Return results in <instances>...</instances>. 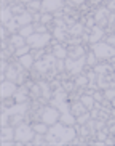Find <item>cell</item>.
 Returning <instances> with one entry per match:
<instances>
[{"label":"cell","instance_id":"cell-18","mask_svg":"<svg viewBox=\"0 0 115 146\" xmlns=\"http://www.w3.org/2000/svg\"><path fill=\"white\" fill-rule=\"evenodd\" d=\"M81 56H85V48L81 47V45H70L69 47V58H72V60H78Z\"/></svg>","mask_w":115,"mask_h":146},{"label":"cell","instance_id":"cell-33","mask_svg":"<svg viewBox=\"0 0 115 146\" xmlns=\"http://www.w3.org/2000/svg\"><path fill=\"white\" fill-rule=\"evenodd\" d=\"M104 98L109 100V101H114L115 100V87H109V88H106V92H104Z\"/></svg>","mask_w":115,"mask_h":146},{"label":"cell","instance_id":"cell-39","mask_svg":"<svg viewBox=\"0 0 115 146\" xmlns=\"http://www.w3.org/2000/svg\"><path fill=\"white\" fill-rule=\"evenodd\" d=\"M56 69H58V72L66 71V60H58L56 61Z\"/></svg>","mask_w":115,"mask_h":146},{"label":"cell","instance_id":"cell-26","mask_svg":"<svg viewBox=\"0 0 115 146\" xmlns=\"http://www.w3.org/2000/svg\"><path fill=\"white\" fill-rule=\"evenodd\" d=\"M26 8L29 10L30 13H34V11H42V0H32L29 5H26Z\"/></svg>","mask_w":115,"mask_h":146},{"label":"cell","instance_id":"cell-29","mask_svg":"<svg viewBox=\"0 0 115 146\" xmlns=\"http://www.w3.org/2000/svg\"><path fill=\"white\" fill-rule=\"evenodd\" d=\"M32 145H35V146L48 145V143H47V138H45V135H42V133H35L34 140H32Z\"/></svg>","mask_w":115,"mask_h":146},{"label":"cell","instance_id":"cell-5","mask_svg":"<svg viewBox=\"0 0 115 146\" xmlns=\"http://www.w3.org/2000/svg\"><path fill=\"white\" fill-rule=\"evenodd\" d=\"M51 40H53V34L50 32H45V34L34 32L30 37H27V45H30L32 50H38V48H45Z\"/></svg>","mask_w":115,"mask_h":146},{"label":"cell","instance_id":"cell-51","mask_svg":"<svg viewBox=\"0 0 115 146\" xmlns=\"http://www.w3.org/2000/svg\"><path fill=\"white\" fill-rule=\"evenodd\" d=\"M110 60H112V63H114V64H115V56H114V58H110Z\"/></svg>","mask_w":115,"mask_h":146},{"label":"cell","instance_id":"cell-23","mask_svg":"<svg viewBox=\"0 0 115 146\" xmlns=\"http://www.w3.org/2000/svg\"><path fill=\"white\" fill-rule=\"evenodd\" d=\"M14 16V15H13V11H11V7H10V5H7V7H2V24H7V23L10 21V19H11V18Z\"/></svg>","mask_w":115,"mask_h":146},{"label":"cell","instance_id":"cell-35","mask_svg":"<svg viewBox=\"0 0 115 146\" xmlns=\"http://www.w3.org/2000/svg\"><path fill=\"white\" fill-rule=\"evenodd\" d=\"M34 29H35V32H38V34L48 32V26L47 24H42V23H34Z\"/></svg>","mask_w":115,"mask_h":146},{"label":"cell","instance_id":"cell-21","mask_svg":"<svg viewBox=\"0 0 115 146\" xmlns=\"http://www.w3.org/2000/svg\"><path fill=\"white\" fill-rule=\"evenodd\" d=\"M59 122H62V124H66V125H75L77 117L72 114V111H66V112H61Z\"/></svg>","mask_w":115,"mask_h":146},{"label":"cell","instance_id":"cell-7","mask_svg":"<svg viewBox=\"0 0 115 146\" xmlns=\"http://www.w3.org/2000/svg\"><path fill=\"white\" fill-rule=\"evenodd\" d=\"M85 64H86V56H81L78 60L66 58V71H67L69 76H80Z\"/></svg>","mask_w":115,"mask_h":146},{"label":"cell","instance_id":"cell-45","mask_svg":"<svg viewBox=\"0 0 115 146\" xmlns=\"http://www.w3.org/2000/svg\"><path fill=\"white\" fill-rule=\"evenodd\" d=\"M32 16H34V23H40V19H42V11H34Z\"/></svg>","mask_w":115,"mask_h":146},{"label":"cell","instance_id":"cell-36","mask_svg":"<svg viewBox=\"0 0 115 146\" xmlns=\"http://www.w3.org/2000/svg\"><path fill=\"white\" fill-rule=\"evenodd\" d=\"M96 61H98V56L94 55V52L91 50V52L88 53V56H86V64L88 66H96Z\"/></svg>","mask_w":115,"mask_h":146},{"label":"cell","instance_id":"cell-43","mask_svg":"<svg viewBox=\"0 0 115 146\" xmlns=\"http://www.w3.org/2000/svg\"><path fill=\"white\" fill-rule=\"evenodd\" d=\"M93 96H94V100H96V101H104V93H101V92H94L93 93Z\"/></svg>","mask_w":115,"mask_h":146},{"label":"cell","instance_id":"cell-1","mask_svg":"<svg viewBox=\"0 0 115 146\" xmlns=\"http://www.w3.org/2000/svg\"><path fill=\"white\" fill-rule=\"evenodd\" d=\"M77 130H78V124L77 127L74 125H66L62 122H58V124L51 125L50 129H48L47 135V143L51 146H59V145H70L72 140L77 137Z\"/></svg>","mask_w":115,"mask_h":146},{"label":"cell","instance_id":"cell-10","mask_svg":"<svg viewBox=\"0 0 115 146\" xmlns=\"http://www.w3.org/2000/svg\"><path fill=\"white\" fill-rule=\"evenodd\" d=\"M2 111L8 112V116H16V114H22L24 116L26 112L29 111V103L26 101V103H16L13 104V106H2Z\"/></svg>","mask_w":115,"mask_h":146},{"label":"cell","instance_id":"cell-19","mask_svg":"<svg viewBox=\"0 0 115 146\" xmlns=\"http://www.w3.org/2000/svg\"><path fill=\"white\" fill-rule=\"evenodd\" d=\"M18 61H19V64H21L22 68H26V69L34 68V64H35V58H34V55H32V53H27V55L21 56V58H18Z\"/></svg>","mask_w":115,"mask_h":146},{"label":"cell","instance_id":"cell-53","mask_svg":"<svg viewBox=\"0 0 115 146\" xmlns=\"http://www.w3.org/2000/svg\"><path fill=\"white\" fill-rule=\"evenodd\" d=\"M114 140H115V138H114Z\"/></svg>","mask_w":115,"mask_h":146},{"label":"cell","instance_id":"cell-28","mask_svg":"<svg viewBox=\"0 0 115 146\" xmlns=\"http://www.w3.org/2000/svg\"><path fill=\"white\" fill-rule=\"evenodd\" d=\"M11 7V11H13V15H21V13H24L26 10V5H22V3H19V2H16V3H13V5H10Z\"/></svg>","mask_w":115,"mask_h":146},{"label":"cell","instance_id":"cell-20","mask_svg":"<svg viewBox=\"0 0 115 146\" xmlns=\"http://www.w3.org/2000/svg\"><path fill=\"white\" fill-rule=\"evenodd\" d=\"M70 111H72V114H74L75 117H78L80 114L86 112L88 109H86V106H85L83 103H81V101H80V98H78V101L75 100V101H74L72 104H70Z\"/></svg>","mask_w":115,"mask_h":146},{"label":"cell","instance_id":"cell-3","mask_svg":"<svg viewBox=\"0 0 115 146\" xmlns=\"http://www.w3.org/2000/svg\"><path fill=\"white\" fill-rule=\"evenodd\" d=\"M56 61H58V58L53 55V52H50V53H47V55L43 56L42 60L35 61L34 69L38 74H47V72H50V69L56 68Z\"/></svg>","mask_w":115,"mask_h":146},{"label":"cell","instance_id":"cell-48","mask_svg":"<svg viewBox=\"0 0 115 146\" xmlns=\"http://www.w3.org/2000/svg\"><path fill=\"white\" fill-rule=\"evenodd\" d=\"M107 8L110 10V11H115V0H109L107 2Z\"/></svg>","mask_w":115,"mask_h":146},{"label":"cell","instance_id":"cell-38","mask_svg":"<svg viewBox=\"0 0 115 146\" xmlns=\"http://www.w3.org/2000/svg\"><path fill=\"white\" fill-rule=\"evenodd\" d=\"M81 42H83V40L80 39V37H69V40L66 43H67V45H81Z\"/></svg>","mask_w":115,"mask_h":146},{"label":"cell","instance_id":"cell-37","mask_svg":"<svg viewBox=\"0 0 115 146\" xmlns=\"http://www.w3.org/2000/svg\"><path fill=\"white\" fill-rule=\"evenodd\" d=\"M32 55H34L35 61H37V60H42L47 53H45V50H43V48H38V50H34V52H32Z\"/></svg>","mask_w":115,"mask_h":146},{"label":"cell","instance_id":"cell-52","mask_svg":"<svg viewBox=\"0 0 115 146\" xmlns=\"http://www.w3.org/2000/svg\"><path fill=\"white\" fill-rule=\"evenodd\" d=\"M107 2H109V0H107Z\"/></svg>","mask_w":115,"mask_h":146},{"label":"cell","instance_id":"cell-2","mask_svg":"<svg viewBox=\"0 0 115 146\" xmlns=\"http://www.w3.org/2000/svg\"><path fill=\"white\" fill-rule=\"evenodd\" d=\"M35 137V130L32 125L21 122L14 127V141L16 145H32V140Z\"/></svg>","mask_w":115,"mask_h":146},{"label":"cell","instance_id":"cell-47","mask_svg":"<svg viewBox=\"0 0 115 146\" xmlns=\"http://www.w3.org/2000/svg\"><path fill=\"white\" fill-rule=\"evenodd\" d=\"M8 32H10V31L7 29V26L2 27V40H7V35H8Z\"/></svg>","mask_w":115,"mask_h":146},{"label":"cell","instance_id":"cell-6","mask_svg":"<svg viewBox=\"0 0 115 146\" xmlns=\"http://www.w3.org/2000/svg\"><path fill=\"white\" fill-rule=\"evenodd\" d=\"M59 119H61V111L56 106H43L42 116H40L42 122H45V124H48L51 127V125L58 124Z\"/></svg>","mask_w":115,"mask_h":146},{"label":"cell","instance_id":"cell-4","mask_svg":"<svg viewBox=\"0 0 115 146\" xmlns=\"http://www.w3.org/2000/svg\"><path fill=\"white\" fill-rule=\"evenodd\" d=\"M91 50L94 52V55L98 56V60H110L115 56V47H112L107 42H96L93 43Z\"/></svg>","mask_w":115,"mask_h":146},{"label":"cell","instance_id":"cell-14","mask_svg":"<svg viewBox=\"0 0 115 146\" xmlns=\"http://www.w3.org/2000/svg\"><path fill=\"white\" fill-rule=\"evenodd\" d=\"M51 52H53V55L58 58V60H66V58H69V48H66V45H62V43H56L55 47L51 48Z\"/></svg>","mask_w":115,"mask_h":146},{"label":"cell","instance_id":"cell-16","mask_svg":"<svg viewBox=\"0 0 115 146\" xmlns=\"http://www.w3.org/2000/svg\"><path fill=\"white\" fill-rule=\"evenodd\" d=\"M67 32H69L70 37H81L83 32H85V27H83L81 23H74L72 26L67 27Z\"/></svg>","mask_w":115,"mask_h":146},{"label":"cell","instance_id":"cell-49","mask_svg":"<svg viewBox=\"0 0 115 146\" xmlns=\"http://www.w3.org/2000/svg\"><path fill=\"white\" fill-rule=\"evenodd\" d=\"M18 2H19V3H22V5H29L32 0H18Z\"/></svg>","mask_w":115,"mask_h":146},{"label":"cell","instance_id":"cell-31","mask_svg":"<svg viewBox=\"0 0 115 146\" xmlns=\"http://www.w3.org/2000/svg\"><path fill=\"white\" fill-rule=\"evenodd\" d=\"M30 95H32L34 98H42V87H40L38 82L30 87Z\"/></svg>","mask_w":115,"mask_h":146},{"label":"cell","instance_id":"cell-25","mask_svg":"<svg viewBox=\"0 0 115 146\" xmlns=\"http://www.w3.org/2000/svg\"><path fill=\"white\" fill-rule=\"evenodd\" d=\"M18 32H19V34H21L22 37H26V39H27V37H30V35H32V34L35 32V29H34V23H32V24H27V26H22L21 29L18 31Z\"/></svg>","mask_w":115,"mask_h":146},{"label":"cell","instance_id":"cell-42","mask_svg":"<svg viewBox=\"0 0 115 146\" xmlns=\"http://www.w3.org/2000/svg\"><path fill=\"white\" fill-rule=\"evenodd\" d=\"M96 138H98V140H101V141H106L107 132H106V130H99V132L96 133Z\"/></svg>","mask_w":115,"mask_h":146},{"label":"cell","instance_id":"cell-13","mask_svg":"<svg viewBox=\"0 0 115 146\" xmlns=\"http://www.w3.org/2000/svg\"><path fill=\"white\" fill-rule=\"evenodd\" d=\"M30 93V88L27 85H19V88H18V92L14 93V101L16 103H26L27 101V96H29Z\"/></svg>","mask_w":115,"mask_h":146},{"label":"cell","instance_id":"cell-41","mask_svg":"<svg viewBox=\"0 0 115 146\" xmlns=\"http://www.w3.org/2000/svg\"><path fill=\"white\" fill-rule=\"evenodd\" d=\"M62 87H64V90H66V92H70L72 88H75V80H72V82H62Z\"/></svg>","mask_w":115,"mask_h":146},{"label":"cell","instance_id":"cell-30","mask_svg":"<svg viewBox=\"0 0 115 146\" xmlns=\"http://www.w3.org/2000/svg\"><path fill=\"white\" fill-rule=\"evenodd\" d=\"M89 119H91V112L86 111V112H83V114H80V116L77 117V124L78 125H85V124H88Z\"/></svg>","mask_w":115,"mask_h":146},{"label":"cell","instance_id":"cell-27","mask_svg":"<svg viewBox=\"0 0 115 146\" xmlns=\"http://www.w3.org/2000/svg\"><path fill=\"white\" fill-rule=\"evenodd\" d=\"M74 80H75V87H80V88H83V87H88V84H89L88 76H78V77L74 79Z\"/></svg>","mask_w":115,"mask_h":146},{"label":"cell","instance_id":"cell-15","mask_svg":"<svg viewBox=\"0 0 115 146\" xmlns=\"http://www.w3.org/2000/svg\"><path fill=\"white\" fill-rule=\"evenodd\" d=\"M0 141H14V127H13V125L2 127V132H0Z\"/></svg>","mask_w":115,"mask_h":146},{"label":"cell","instance_id":"cell-17","mask_svg":"<svg viewBox=\"0 0 115 146\" xmlns=\"http://www.w3.org/2000/svg\"><path fill=\"white\" fill-rule=\"evenodd\" d=\"M8 42L11 43V45H14L16 48H19V47H24V45H27V39H26V37H22V35L19 34V32H16V34H11V35H10Z\"/></svg>","mask_w":115,"mask_h":146},{"label":"cell","instance_id":"cell-32","mask_svg":"<svg viewBox=\"0 0 115 146\" xmlns=\"http://www.w3.org/2000/svg\"><path fill=\"white\" fill-rule=\"evenodd\" d=\"M30 45H24V47H19V48H16V52H14V56L16 58H21V56H24V55H27V53H30Z\"/></svg>","mask_w":115,"mask_h":146},{"label":"cell","instance_id":"cell-24","mask_svg":"<svg viewBox=\"0 0 115 146\" xmlns=\"http://www.w3.org/2000/svg\"><path fill=\"white\" fill-rule=\"evenodd\" d=\"M34 130H35V133H42V135H47V132H48V129H50V125L48 124H45V122H35L34 125Z\"/></svg>","mask_w":115,"mask_h":146},{"label":"cell","instance_id":"cell-50","mask_svg":"<svg viewBox=\"0 0 115 146\" xmlns=\"http://www.w3.org/2000/svg\"><path fill=\"white\" fill-rule=\"evenodd\" d=\"M110 116L115 117V108H112V109H110Z\"/></svg>","mask_w":115,"mask_h":146},{"label":"cell","instance_id":"cell-11","mask_svg":"<svg viewBox=\"0 0 115 146\" xmlns=\"http://www.w3.org/2000/svg\"><path fill=\"white\" fill-rule=\"evenodd\" d=\"M102 37H104V29H102V26H99V24H94L93 27H89V32H88V42L93 45V43L96 42H101Z\"/></svg>","mask_w":115,"mask_h":146},{"label":"cell","instance_id":"cell-46","mask_svg":"<svg viewBox=\"0 0 115 146\" xmlns=\"http://www.w3.org/2000/svg\"><path fill=\"white\" fill-rule=\"evenodd\" d=\"M106 42H107V43H110L112 47H115V34L109 35V37H107V39H106Z\"/></svg>","mask_w":115,"mask_h":146},{"label":"cell","instance_id":"cell-12","mask_svg":"<svg viewBox=\"0 0 115 146\" xmlns=\"http://www.w3.org/2000/svg\"><path fill=\"white\" fill-rule=\"evenodd\" d=\"M51 34H53V37L61 43H66L69 40V37H70L69 32H67V29H66V27H59V26L53 27V29H51Z\"/></svg>","mask_w":115,"mask_h":146},{"label":"cell","instance_id":"cell-40","mask_svg":"<svg viewBox=\"0 0 115 146\" xmlns=\"http://www.w3.org/2000/svg\"><path fill=\"white\" fill-rule=\"evenodd\" d=\"M7 125H10V116L8 112L2 111V127H7Z\"/></svg>","mask_w":115,"mask_h":146},{"label":"cell","instance_id":"cell-9","mask_svg":"<svg viewBox=\"0 0 115 146\" xmlns=\"http://www.w3.org/2000/svg\"><path fill=\"white\" fill-rule=\"evenodd\" d=\"M66 7V0H42L43 13H56Z\"/></svg>","mask_w":115,"mask_h":146},{"label":"cell","instance_id":"cell-8","mask_svg":"<svg viewBox=\"0 0 115 146\" xmlns=\"http://www.w3.org/2000/svg\"><path fill=\"white\" fill-rule=\"evenodd\" d=\"M18 88H19V85H18L16 82L8 80V79L3 80V82H2V85H0V96H2V100L13 98L14 93L18 92Z\"/></svg>","mask_w":115,"mask_h":146},{"label":"cell","instance_id":"cell-34","mask_svg":"<svg viewBox=\"0 0 115 146\" xmlns=\"http://www.w3.org/2000/svg\"><path fill=\"white\" fill-rule=\"evenodd\" d=\"M51 21H55V15H50V13H43L42 11V19H40V23L42 24H50Z\"/></svg>","mask_w":115,"mask_h":146},{"label":"cell","instance_id":"cell-44","mask_svg":"<svg viewBox=\"0 0 115 146\" xmlns=\"http://www.w3.org/2000/svg\"><path fill=\"white\" fill-rule=\"evenodd\" d=\"M67 2H69L70 7H80V5H83L85 0H67Z\"/></svg>","mask_w":115,"mask_h":146},{"label":"cell","instance_id":"cell-22","mask_svg":"<svg viewBox=\"0 0 115 146\" xmlns=\"http://www.w3.org/2000/svg\"><path fill=\"white\" fill-rule=\"evenodd\" d=\"M80 101L86 106V109H88V111H91V109L94 108V104H96V100H94V96H93V95H88V93L81 95V96H80Z\"/></svg>","mask_w":115,"mask_h":146}]
</instances>
